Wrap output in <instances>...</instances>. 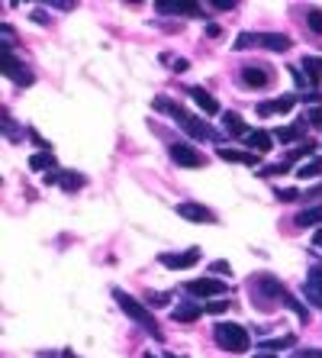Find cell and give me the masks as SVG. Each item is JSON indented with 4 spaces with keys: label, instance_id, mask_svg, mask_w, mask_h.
<instances>
[{
    "label": "cell",
    "instance_id": "obj_21",
    "mask_svg": "<svg viewBox=\"0 0 322 358\" xmlns=\"http://www.w3.org/2000/svg\"><path fill=\"white\" fill-rule=\"evenodd\" d=\"M306 117H300L297 123H290V126H281V129H274V136L281 142H293V139H303V133H306Z\"/></svg>",
    "mask_w": 322,
    "mask_h": 358
},
{
    "label": "cell",
    "instance_id": "obj_41",
    "mask_svg": "<svg viewBox=\"0 0 322 358\" xmlns=\"http://www.w3.org/2000/svg\"><path fill=\"white\" fill-rule=\"evenodd\" d=\"M219 33H223V26H216V23H210V26H207V36H210V39H216Z\"/></svg>",
    "mask_w": 322,
    "mask_h": 358
},
{
    "label": "cell",
    "instance_id": "obj_44",
    "mask_svg": "<svg viewBox=\"0 0 322 358\" xmlns=\"http://www.w3.org/2000/svg\"><path fill=\"white\" fill-rule=\"evenodd\" d=\"M61 358H78V355H75L71 349H65V352H61Z\"/></svg>",
    "mask_w": 322,
    "mask_h": 358
},
{
    "label": "cell",
    "instance_id": "obj_3",
    "mask_svg": "<svg viewBox=\"0 0 322 358\" xmlns=\"http://www.w3.org/2000/svg\"><path fill=\"white\" fill-rule=\"evenodd\" d=\"M248 294H251V300H255L261 310H274L277 307V300H284L287 303V297H290V291L284 287L281 281L274 275H268V271H261V275H255V278H248Z\"/></svg>",
    "mask_w": 322,
    "mask_h": 358
},
{
    "label": "cell",
    "instance_id": "obj_30",
    "mask_svg": "<svg viewBox=\"0 0 322 358\" xmlns=\"http://www.w3.org/2000/svg\"><path fill=\"white\" fill-rule=\"evenodd\" d=\"M274 197L277 200H303V191H297V187H277Z\"/></svg>",
    "mask_w": 322,
    "mask_h": 358
},
{
    "label": "cell",
    "instance_id": "obj_2",
    "mask_svg": "<svg viewBox=\"0 0 322 358\" xmlns=\"http://www.w3.org/2000/svg\"><path fill=\"white\" fill-rule=\"evenodd\" d=\"M113 300H116V307L123 310L126 317L133 320L136 326H142V329H149L155 339H161V326H158V320H155V313L149 310V303H142V300H136L133 294H126L123 287H113Z\"/></svg>",
    "mask_w": 322,
    "mask_h": 358
},
{
    "label": "cell",
    "instance_id": "obj_7",
    "mask_svg": "<svg viewBox=\"0 0 322 358\" xmlns=\"http://www.w3.org/2000/svg\"><path fill=\"white\" fill-rule=\"evenodd\" d=\"M168 159L177 168H203L207 165V155L197 152L193 145H187V142H171V145H168Z\"/></svg>",
    "mask_w": 322,
    "mask_h": 358
},
{
    "label": "cell",
    "instance_id": "obj_27",
    "mask_svg": "<svg viewBox=\"0 0 322 358\" xmlns=\"http://www.w3.org/2000/svg\"><path fill=\"white\" fill-rule=\"evenodd\" d=\"M322 175V159H309L306 165L297 168V178H319Z\"/></svg>",
    "mask_w": 322,
    "mask_h": 358
},
{
    "label": "cell",
    "instance_id": "obj_6",
    "mask_svg": "<svg viewBox=\"0 0 322 358\" xmlns=\"http://www.w3.org/2000/svg\"><path fill=\"white\" fill-rule=\"evenodd\" d=\"M274 75H277V71H274L271 65H258V62H251V65L239 68V84L248 87V91H265V87L274 84Z\"/></svg>",
    "mask_w": 322,
    "mask_h": 358
},
{
    "label": "cell",
    "instance_id": "obj_5",
    "mask_svg": "<svg viewBox=\"0 0 322 358\" xmlns=\"http://www.w3.org/2000/svg\"><path fill=\"white\" fill-rule=\"evenodd\" d=\"M245 49H268V52H277V55H281V52L293 49V42L284 33H239L235 52H245Z\"/></svg>",
    "mask_w": 322,
    "mask_h": 358
},
{
    "label": "cell",
    "instance_id": "obj_16",
    "mask_svg": "<svg viewBox=\"0 0 322 358\" xmlns=\"http://www.w3.org/2000/svg\"><path fill=\"white\" fill-rule=\"evenodd\" d=\"M187 97L193 100V103H197L203 113H223V110H219V100H216L213 94L207 91V87H197V84H190V87H187Z\"/></svg>",
    "mask_w": 322,
    "mask_h": 358
},
{
    "label": "cell",
    "instance_id": "obj_31",
    "mask_svg": "<svg viewBox=\"0 0 322 358\" xmlns=\"http://www.w3.org/2000/svg\"><path fill=\"white\" fill-rule=\"evenodd\" d=\"M161 62H165L168 68H174V71H187V68H190L187 59H174V55H161Z\"/></svg>",
    "mask_w": 322,
    "mask_h": 358
},
{
    "label": "cell",
    "instance_id": "obj_25",
    "mask_svg": "<svg viewBox=\"0 0 322 358\" xmlns=\"http://www.w3.org/2000/svg\"><path fill=\"white\" fill-rule=\"evenodd\" d=\"M306 29H309L313 36H322V10L319 7L306 10Z\"/></svg>",
    "mask_w": 322,
    "mask_h": 358
},
{
    "label": "cell",
    "instance_id": "obj_18",
    "mask_svg": "<svg viewBox=\"0 0 322 358\" xmlns=\"http://www.w3.org/2000/svg\"><path fill=\"white\" fill-rule=\"evenodd\" d=\"M293 226H300V229H313V226H322V203L303 207L297 217H293Z\"/></svg>",
    "mask_w": 322,
    "mask_h": 358
},
{
    "label": "cell",
    "instance_id": "obj_46",
    "mask_svg": "<svg viewBox=\"0 0 322 358\" xmlns=\"http://www.w3.org/2000/svg\"><path fill=\"white\" fill-rule=\"evenodd\" d=\"M142 358H158V355H152V352H145V355H142Z\"/></svg>",
    "mask_w": 322,
    "mask_h": 358
},
{
    "label": "cell",
    "instance_id": "obj_20",
    "mask_svg": "<svg viewBox=\"0 0 322 358\" xmlns=\"http://www.w3.org/2000/svg\"><path fill=\"white\" fill-rule=\"evenodd\" d=\"M84 184H87V178H84L81 171H58V187H61L65 194L81 191Z\"/></svg>",
    "mask_w": 322,
    "mask_h": 358
},
{
    "label": "cell",
    "instance_id": "obj_32",
    "mask_svg": "<svg viewBox=\"0 0 322 358\" xmlns=\"http://www.w3.org/2000/svg\"><path fill=\"white\" fill-rule=\"evenodd\" d=\"M0 36H3V49H10V52H13V45H17V36H13V29H10L7 23L0 26Z\"/></svg>",
    "mask_w": 322,
    "mask_h": 358
},
{
    "label": "cell",
    "instance_id": "obj_23",
    "mask_svg": "<svg viewBox=\"0 0 322 358\" xmlns=\"http://www.w3.org/2000/svg\"><path fill=\"white\" fill-rule=\"evenodd\" d=\"M300 71H303L306 78H309V84H319L322 78V59H316V55H303V62H300Z\"/></svg>",
    "mask_w": 322,
    "mask_h": 358
},
{
    "label": "cell",
    "instance_id": "obj_42",
    "mask_svg": "<svg viewBox=\"0 0 322 358\" xmlns=\"http://www.w3.org/2000/svg\"><path fill=\"white\" fill-rule=\"evenodd\" d=\"M210 7H216V10H232L235 3H232V0H226V3H223V0H216V3H210Z\"/></svg>",
    "mask_w": 322,
    "mask_h": 358
},
{
    "label": "cell",
    "instance_id": "obj_9",
    "mask_svg": "<svg viewBox=\"0 0 322 358\" xmlns=\"http://www.w3.org/2000/svg\"><path fill=\"white\" fill-rule=\"evenodd\" d=\"M200 259H203V252H200L197 245H193V249L181 252V255H171V252H161V255H158V265L171 268V271H184V268H193Z\"/></svg>",
    "mask_w": 322,
    "mask_h": 358
},
{
    "label": "cell",
    "instance_id": "obj_24",
    "mask_svg": "<svg viewBox=\"0 0 322 358\" xmlns=\"http://www.w3.org/2000/svg\"><path fill=\"white\" fill-rule=\"evenodd\" d=\"M29 168L33 171H45V168H55V155L52 152H36V155H29Z\"/></svg>",
    "mask_w": 322,
    "mask_h": 358
},
{
    "label": "cell",
    "instance_id": "obj_11",
    "mask_svg": "<svg viewBox=\"0 0 322 358\" xmlns=\"http://www.w3.org/2000/svg\"><path fill=\"white\" fill-rule=\"evenodd\" d=\"M184 291L190 297H219L226 294V281H216V278H200V281H187L184 284Z\"/></svg>",
    "mask_w": 322,
    "mask_h": 358
},
{
    "label": "cell",
    "instance_id": "obj_22",
    "mask_svg": "<svg viewBox=\"0 0 322 358\" xmlns=\"http://www.w3.org/2000/svg\"><path fill=\"white\" fill-rule=\"evenodd\" d=\"M219 117H223V126H226V133H229V136H248V126H245V120H242L239 113L223 110Z\"/></svg>",
    "mask_w": 322,
    "mask_h": 358
},
{
    "label": "cell",
    "instance_id": "obj_35",
    "mask_svg": "<svg viewBox=\"0 0 322 358\" xmlns=\"http://www.w3.org/2000/svg\"><path fill=\"white\" fill-rule=\"evenodd\" d=\"M306 123H313V126H322V103H316L309 113H306Z\"/></svg>",
    "mask_w": 322,
    "mask_h": 358
},
{
    "label": "cell",
    "instance_id": "obj_38",
    "mask_svg": "<svg viewBox=\"0 0 322 358\" xmlns=\"http://www.w3.org/2000/svg\"><path fill=\"white\" fill-rule=\"evenodd\" d=\"M303 200H322V184H316V187H306Z\"/></svg>",
    "mask_w": 322,
    "mask_h": 358
},
{
    "label": "cell",
    "instance_id": "obj_13",
    "mask_svg": "<svg viewBox=\"0 0 322 358\" xmlns=\"http://www.w3.org/2000/svg\"><path fill=\"white\" fill-rule=\"evenodd\" d=\"M303 297L322 310V265H309V275L303 281Z\"/></svg>",
    "mask_w": 322,
    "mask_h": 358
},
{
    "label": "cell",
    "instance_id": "obj_10",
    "mask_svg": "<svg viewBox=\"0 0 322 358\" xmlns=\"http://www.w3.org/2000/svg\"><path fill=\"white\" fill-rule=\"evenodd\" d=\"M177 217H184V220H190V223H216V213L210 207H203V203H193V200H184V203H177Z\"/></svg>",
    "mask_w": 322,
    "mask_h": 358
},
{
    "label": "cell",
    "instance_id": "obj_17",
    "mask_svg": "<svg viewBox=\"0 0 322 358\" xmlns=\"http://www.w3.org/2000/svg\"><path fill=\"white\" fill-rule=\"evenodd\" d=\"M216 155L223 162H232V165H245V168H258L261 165V155L255 152H242V149H216Z\"/></svg>",
    "mask_w": 322,
    "mask_h": 358
},
{
    "label": "cell",
    "instance_id": "obj_39",
    "mask_svg": "<svg viewBox=\"0 0 322 358\" xmlns=\"http://www.w3.org/2000/svg\"><path fill=\"white\" fill-rule=\"evenodd\" d=\"M29 20H33V23H39V26H45V23H49V17H45L42 10H33V13H29Z\"/></svg>",
    "mask_w": 322,
    "mask_h": 358
},
{
    "label": "cell",
    "instance_id": "obj_15",
    "mask_svg": "<svg viewBox=\"0 0 322 358\" xmlns=\"http://www.w3.org/2000/svg\"><path fill=\"white\" fill-rule=\"evenodd\" d=\"M297 100H300V97H293V94H284V97H277V100H268V103H258V107H255V113H258V117H274V113H290V110L297 107Z\"/></svg>",
    "mask_w": 322,
    "mask_h": 358
},
{
    "label": "cell",
    "instance_id": "obj_33",
    "mask_svg": "<svg viewBox=\"0 0 322 358\" xmlns=\"http://www.w3.org/2000/svg\"><path fill=\"white\" fill-rule=\"evenodd\" d=\"M145 303H155V307H165V303H171V294H149V297H145Z\"/></svg>",
    "mask_w": 322,
    "mask_h": 358
},
{
    "label": "cell",
    "instance_id": "obj_14",
    "mask_svg": "<svg viewBox=\"0 0 322 358\" xmlns=\"http://www.w3.org/2000/svg\"><path fill=\"white\" fill-rule=\"evenodd\" d=\"M203 313H207V307H200V303H193V300H181V303H174L171 307L174 323H197Z\"/></svg>",
    "mask_w": 322,
    "mask_h": 358
},
{
    "label": "cell",
    "instance_id": "obj_26",
    "mask_svg": "<svg viewBox=\"0 0 322 358\" xmlns=\"http://www.w3.org/2000/svg\"><path fill=\"white\" fill-rule=\"evenodd\" d=\"M293 336H281V339H261V349L265 352H281V349H290L293 345Z\"/></svg>",
    "mask_w": 322,
    "mask_h": 358
},
{
    "label": "cell",
    "instance_id": "obj_36",
    "mask_svg": "<svg viewBox=\"0 0 322 358\" xmlns=\"http://www.w3.org/2000/svg\"><path fill=\"white\" fill-rule=\"evenodd\" d=\"M290 75H293V81H297V87H313V84H309V78H306L303 71H300V68H290Z\"/></svg>",
    "mask_w": 322,
    "mask_h": 358
},
{
    "label": "cell",
    "instance_id": "obj_37",
    "mask_svg": "<svg viewBox=\"0 0 322 358\" xmlns=\"http://www.w3.org/2000/svg\"><path fill=\"white\" fill-rule=\"evenodd\" d=\"M229 310V300H213V303H207V313H226Z\"/></svg>",
    "mask_w": 322,
    "mask_h": 358
},
{
    "label": "cell",
    "instance_id": "obj_12",
    "mask_svg": "<svg viewBox=\"0 0 322 358\" xmlns=\"http://www.w3.org/2000/svg\"><path fill=\"white\" fill-rule=\"evenodd\" d=\"M155 10L158 13H174V17H203V7L190 3V0H158Z\"/></svg>",
    "mask_w": 322,
    "mask_h": 358
},
{
    "label": "cell",
    "instance_id": "obj_4",
    "mask_svg": "<svg viewBox=\"0 0 322 358\" xmlns=\"http://www.w3.org/2000/svg\"><path fill=\"white\" fill-rule=\"evenodd\" d=\"M213 342L223 352H232V355H245V352L251 349V336H248L245 326H239V323H216Z\"/></svg>",
    "mask_w": 322,
    "mask_h": 358
},
{
    "label": "cell",
    "instance_id": "obj_8",
    "mask_svg": "<svg viewBox=\"0 0 322 358\" xmlns=\"http://www.w3.org/2000/svg\"><path fill=\"white\" fill-rule=\"evenodd\" d=\"M3 75H7L13 84H20V87H29V84L36 81L33 71H29V68H26L10 49H3Z\"/></svg>",
    "mask_w": 322,
    "mask_h": 358
},
{
    "label": "cell",
    "instance_id": "obj_1",
    "mask_svg": "<svg viewBox=\"0 0 322 358\" xmlns=\"http://www.w3.org/2000/svg\"><path fill=\"white\" fill-rule=\"evenodd\" d=\"M152 107H155L158 113H168L171 120H177V123H181V129L190 136V139H200V142H216V139H219V133H216L207 120H200V117H193V113H187V110H184L181 103H174V100L155 97V100H152Z\"/></svg>",
    "mask_w": 322,
    "mask_h": 358
},
{
    "label": "cell",
    "instance_id": "obj_45",
    "mask_svg": "<svg viewBox=\"0 0 322 358\" xmlns=\"http://www.w3.org/2000/svg\"><path fill=\"white\" fill-rule=\"evenodd\" d=\"M251 358H277V355H268V352H258V355H251Z\"/></svg>",
    "mask_w": 322,
    "mask_h": 358
},
{
    "label": "cell",
    "instance_id": "obj_43",
    "mask_svg": "<svg viewBox=\"0 0 322 358\" xmlns=\"http://www.w3.org/2000/svg\"><path fill=\"white\" fill-rule=\"evenodd\" d=\"M313 245H316V249H322V229H316V233H313Z\"/></svg>",
    "mask_w": 322,
    "mask_h": 358
},
{
    "label": "cell",
    "instance_id": "obj_34",
    "mask_svg": "<svg viewBox=\"0 0 322 358\" xmlns=\"http://www.w3.org/2000/svg\"><path fill=\"white\" fill-rule=\"evenodd\" d=\"M210 271H213V275H226V278H229L232 275V265L219 259V262H213V265H210Z\"/></svg>",
    "mask_w": 322,
    "mask_h": 358
},
{
    "label": "cell",
    "instance_id": "obj_29",
    "mask_svg": "<svg viewBox=\"0 0 322 358\" xmlns=\"http://www.w3.org/2000/svg\"><path fill=\"white\" fill-rule=\"evenodd\" d=\"M3 123H7V139L10 142L23 139V129H17V123H13V117H10V113H3Z\"/></svg>",
    "mask_w": 322,
    "mask_h": 358
},
{
    "label": "cell",
    "instance_id": "obj_40",
    "mask_svg": "<svg viewBox=\"0 0 322 358\" xmlns=\"http://www.w3.org/2000/svg\"><path fill=\"white\" fill-rule=\"evenodd\" d=\"M297 358H322V349H303Z\"/></svg>",
    "mask_w": 322,
    "mask_h": 358
},
{
    "label": "cell",
    "instance_id": "obj_19",
    "mask_svg": "<svg viewBox=\"0 0 322 358\" xmlns=\"http://www.w3.org/2000/svg\"><path fill=\"white\" fill-rule=\"evenodd\" d=\"M245 142H248V149L255 152V155H265V152H271L274 136L265 133V129H251V133L245 136Z\"/></svg>",
    "mask_w": 322,
    "mask_h": 358
},
{
    "label": "cell",
    "instance_id": "obj_28",
    "mask_svg": "<svg viewBox=\"0 0 322 358\" xmlns=\"http://www.w3.org/2000/svg\"><path fill=\"white\" fill-rule=\"evenodd\" d=\"M313 152H316V145H313V142H303V145H297V149H293V152H287V159H284V162H287V165H293V162L306 159V155H313Z\"/></svg>",
    "mask_w": 322,
    "mask_h": 358
}]
</instances>
